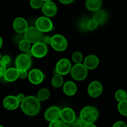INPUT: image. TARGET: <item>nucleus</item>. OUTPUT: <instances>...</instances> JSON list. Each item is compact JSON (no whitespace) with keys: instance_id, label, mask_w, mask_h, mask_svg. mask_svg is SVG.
<instances>
[{"instance_id":"f257e3e1","label":"nucleus","mask_w":127,"mask_h":127,"mask_svg":"<svg viewBox=\"0 0 127 127\" xmlns=\"http://www.w3.org/2000/svg\"><path fill=\"white\" fill-rule=\"evenodd\" d=\"M37 97H26L24 100L21 102V108L22 112L29 116H35L39 113L40 110V102Z\"/></svg>"},{"instance_id":"f03ea898","label":"nucleus","mask_w":127,"mask_h":127,"mask_svg":"<svg viewBox=\"0 0 127 127\" xmlns=\"http://www.w3.org/2000/svg\"><path fill=\"white\" fill-rule=\"evenodd\" d=\"M79 117L85 124H94L99 117V111L94 106L84 107L81 110Z\"/></svg>"},{"instance_id":"7ed1b4c3","label":"nucleus","mask_w":127,"mask_h":127,"mask_svg":"<svg viewBox=\"0 0 127 127\" xmlns=\"http://www.w3.org/2000/svg\"><path fill=\"white\" fill-rule=\"evenodd\" d=\"M24 37L31 43H35L42 41L43 33L36 27H29L24 32Z\"/></svg>"},{"instance_id":"20e7f679","label":"nucleus","mask_w":127,"mask_h":127,"mask_svg":"<svg viewBox=\"0 0 127 127\" xmlns=\"http://www.w3.org/2000/svg\"><path fill=\"white\" fill-rule=\"evenodd\" d=\"M72 78L76 81H81L84 80L88 76V69L82 63L75 64L70 71Z\"/></svg>"},{"instance_id":"39448f33","label":"nucleus","mask_w":127,"mask_h":127,"mask_svg":"<svg viewBox=\"0 0 127 127\" xmlns=\"http://www.w3.org/2000/svg\"><path fill=\"white\" fill-rule=\"evenodd\" d=\"M51 46L57 52H63L68 47V41L64 36L60 34H55L52 37Z\"/></svg>"},{"instance_id":"423d86ee","label":"nucleus","mask_w":127,"mask_h":127,"mask_svg":"<svg viewBox=\"0 0 127 127\" xmlns=\"http://www.w3.org/2000/svg\"><path fill=\"white\" fill-rule=\"evenodd\" d=\"M35 27L43 33L48 32L53 29V24L49 17L47 16H41L36 20Z\"/></svg>"},{"instance_id":"0eeeda50","label":"nucleus","mask_w":127,"mask_h":127,"mask_svg":"<svg viewBox=\"0 0 127 127\" xmlns=\"http://www.w3.org/2000/svg\"><path fill=\"white\" fill-rule=\"evenodd\" d=\"M15 63L16 68L18 71H27L32 65V60L25 53H23L17 56Z\"/></svg>"},{"instance_id":"6e6552de","label":"nucleus","mask_w":127,"mask_h":127,"mask_svg":"<svg viewBox=\"0 0 127 127\" xmlns=\"http://www.w3.org/2000/svg\"><path fill=\"white\" fill-rule=\"evenodd\" d=\"M71 63L66 58H62L57 62L55 69L58 74L62 76L68 74L71 69Z\"/></svg>"},{"instance_id":"1a4fd4ad","label":"nucleus","mask_w":127,"mask_h":127,"mask_svg":"<svg viewBox=\"0 0 127 127\" xmlns=\"http://www.w3.org/2000/svg\"><path fill=\"white\" fill-rule=\"evenodd\" d=\"M33 56L35 58H41L44 57L48 53L47 45H45L42 42L33 43L31 48Z\"/></svg>"},{"instance_id":"9d476101","label":"nucleus","mask_w":127,"mask_h":127,"mask_svg":"<svg viewBox=\"0 0 127 127\" xmlns=\"http://www.w3.org/2000/svg\"><path fill=\"white\" fill-rule=\"evenodd\" d=\"M103 91V86L101 83L97 81L91 82L88 88V94L91 97L95 98L100 96Z\"/></svg>"},{"instance_id":"9b49d317","label":"nucleus","mask_w":127,"mask_h":127,"mask_svg":"<svg viewBox=\"0 0 127 127\" xmlns=\"http://www.w3.org/2000/svg\"><path fill=\"white\" fill-rule=\"evenodd\" d=\"M41 8L43 14L48 17H53L55 16L58 11L57 6L52 1L43 2Z\"/></svg>"},{"instance_id":"f8f14e48","label":"nucleus","mask_w":127,"mask_h":127,"mask_svg":"<svg viewBox=\"0 0 127 127\" xmlns=\"http://www.w3.org/2000/svg\"><path fill=\"white\" fill-rule=\"evenodd\" d=\"M61 109L58 107L52 106L46 110L44 114V117L47 121L53 122L58 120L60 118Z\"/></svg>"},{"instance_id":"ddd939ff","label":"nucleus","mask_w":127,"mask_h":127,"mask_svg":"<svg viewBox=\"0 0 127 127\" xmlns=\"http://www.w3.org/2000/svg\"><path fill=\"white\" fill-rule=\"evenodd\" d=\"M27 77L29 81L35 85L42 83L44 79V74L38 69H33L30 71Z\"/></svg>"},{"instance_id":"4468645a","label":"nucleus","mask_w":127,"mask_h":127,"mask_svg":"<svg viewBox=\"0 0 127 127\" xmlns=\"http://www.w3.org/2000/svg\"><path fill=\"white\" fill-rule=\"evenodd\" d=\"M13 29L17 33H23L28 28V23L24 18L21 17H16L12 24Z\"/></svg>"},{"instance_id":"2eb2a0df","label":"nucleus","mask_w":127,"mask_h":127,"mask_svg":"<svg viewBox=\"0 0 127 127\" xmlns=\"http://www.w3.org/2000/svg\"><path fill=\"white\" fill-rule=\"evenodd\" d=\"M3 106L5 109L9 110H14L17 109L19 106L20 102L17 100L16 96L8 95L3 100Z\"/></svg>"},{"instance_id":"dca6fc26","label":"nucleus","mask_w":127,"mask_h":127,"mask_svg":"<svg viewBox=\"0 0 127 127\" xmlns=\"http://www.w3.org/2000/svg\"><path fill=\"white\" fill-rule=\"evenodd\" d=\"M76 114L74 110L69 107L64 108L61 110L60 118L66 124H69L74 122L76 119Z\"/></svg>"},{"instance_id":"f3484780","label":"nucleus","mask_w":127,"mask_h":127,"mask_svg":"<svg viewBox=\"0 0 127 127\" xmlns=\"http://www.w3.org/2000/svg\"><path fill=\"white\" fill-rule=\"evenodd\" d=\"M99 63V59L96 55H89L86 57L84 60L83 64L89 70H92L97 67Z\"/></svg>"},{"instance_id":"a211bd4d","label":"nucleus","mask_w":127,"mask_h":127,"mask_svg":"<svg viewBox=\"0 0 127 127\" xmlns=\"http://www.w3.org/2000/svg\"><path fill=\"white\" fill-rule=\"evenodd\" d=\"M108 17L109 16L107 11L99 9L97 11H95V13L93 16V19L95 20L99 25H103L107 21Z\"/></svg>"},{"instance_id":"6ab92c4d","label":"nucleus","mask_w":127,"mask_h":127,"mask_svg":"<svg viewBox=\"0 0 127 127\" xmlns=\"http://www.w3.org/2000/svg\"><path fill=\"white\" fill-rule=\"evenodd\" d=\"M63 90L66 95L73 96L76 93L77 86L74 82L71 81H68L63 84Z\"/></svg>"},{"instance_id":"aec40b11","label":"nucleus","mask_w":127,"mask_h":127,"mask_svg":"<svg viewBox=\"0 0 127 127\" xmlns=\"http://www.w3.org/2000/svg\"><path fill=\"white\" fill-rule=\"evenodd\" d=\"M4 78L7 82H14L19 78V71L16 68H10L6 69Z\"/></svg>"},{"instance_id":"412c9836","label":"nucleus","mask_w":127,"mask_h":127,"mask_svg":"<svg viewBox=\"0 0 127 127\" xmlns=\"http://www.w3.org/2000/svg\"><path fill=\"white\" fill-rule=\"evenodd\" d=\"M102 2V0H86V7L89 11L95 12L100 8Z\"/></svg>"},{"instance_id":"4be33fe9","label":"nucleus","mask_w":127,"mask_h":127,"mask_svg":"<svg viewBox=\"0 0 127 127\" xmlns=\"http://www.w3.org/2000/svg\"><path fill=\"white\" fill-rule=\"evenodd\" d=\"M52 86L54 87L55 88H59L63 84V76L61 74H57L53 75V77L52 79Z\"/></svg>"},{"instance_id":"5701e85b","label":"nucleus","mask_w":127,"mask_h":127,"mask_svg":"<svg viewBox=\"0 0 127 127\" xmlns=\"http://www.w3.org/2000/svg\"><path fill=\"white\" fill-rule=\"evenodd\" d=\"M50 95V92L48 89L42 88L38 92L37 97L40 101H45L49 98Z\"/></svg>"},{"instance_id":"b1692460","label":"nucleus","mask_w":127,"mask_h":127,"mask_svg":"<svg viewBox=\"0 0 127 127\" xmlns=\"http://www.w3.org/2000/svg\"><path fill=\"white\" fill-rule=\"evenodd\" d=\"M115 97L117 101H118L119 102L124 101V100L127 99V92L123 90V89H119L115 93Z\"/></svg>"},{"instance_id":"393cba45","label":"nucleus","mask_w":127,"mask_h":127,"mask_svg":"<svg viewBox=\"0 0 127 127\" xmlns=\"http://www.w3.org/2000/svg\"><path fill=\"white\" fill-rule=\"evenodd\" d=\"M117 108L119 113L121 115L127 117V99L119 102Z\"/></svg>"},{"instance_id":"a878e982","label":"nucleus","mask_w":127,"mask_h":127,"mask_svg":"<svg viewBox=\"0 0 127 127\" xmlns=\"http://www.w3.org/2000/svg\"><path fill=\"white\" fill-rule=\"evenodd\" d=\"M19 45V49L21 51V52H25L29 49L31 48V43L29 42L24 39L22 40L19 43H18Z\"/></svg>"},{"instance_id":"bb28decb","label":"nucleus","mask_w":127,"mask_h":127,"mask_svg":"<svg viewBox=\"0 0 127 127\" xmlns=\"http://www.w3.org/2000/svg\"><path fill=\"white\" fill-rule=\"evenodd\" d=\"M72 60L76 64L81 63L83 61V55L80 52H75L72 55Z\"/></svg>"},{"instance_id":"cd10ccee","label":"nucleus","mask_w":127,"mask_h":127,"mask_svg":"<svg viewBox=\"0 0 127 127\" xmlns=\"http://www.w3.org/2000/svg\"><path fill=\"white\" fill-rule=\"evenodd\" d=\"M98 26H99V24L95 20H94L93 19H89V21L87 22V30L89 31H94L97 28Z\"/></svg>"},{"instance_id":"c85d7f7f","label":"nucleus","mask_w":127,"mask_h":127,"mask_svg":"<svg viewBox=\"0 0 127 127\" xmlns=\"http://www.w3.org/2000/svg\"><path fill=\"white\" fill-rule=\"evenodd\" d=\"M44 1L43 0H31L30 5L34 9H38L42 7Z\"/></svg>"},{"instance_id":"c756f323","label":"nucleus","mask_w":127,"mask_h":127,"mask_svg":"<svg viewBox=\"0 0 127 127\" xmlns=\"http://www.w3.org/2000/svg\"><path fill=\"white\" fill-rule=\"evenodd\" d=\"M88 21H89V18L85 17H83V18H82L79 21V23H78V26H79V28L81 31H83V32L88 31L86 28V26L87 22H88Z\"/></svg>"},{"instance_id":"7c9ffc66","label":"nucleus","mask_w":127,"mask_h":127,"mask_svg":"<svg viewBox=\"0 0 127 127\" xmlns=\"http://www.w3.org/2000/svg\"><path fill=\"white\" fill-rule=\"evenodd\" d=\"M49 127H66V124L63 120H60L59 119L55 121L51 122Z\"/></svg>"},{"instance_id":"2f4dec72","label":"nucleus","mask_w":127,"mask_h":127,"mask_svg":"<svg viewBox=\"0 0 127 127\" xmlns=\"http://www.w3.org/2000/svg\"><path fill=\"white\" fill-rule=\"evenodd\" d=\"M73 122L75 124L76 127H83L86 124L79 117H76L75 120H74Z\"/></svg>"},{"instance_id":"473e14b6","label":"nucleus","mask_w":127,"mask_h":127,"mask_svg":"<svg viewBox=\"0 0 127 127\" xmlns=\"http://www.w3.org/2000/svg\"><path fill=\"white\" fill-rule=\"evenodd\" d=\"M51 41H52V37L47 35L43 36V38H42L41 42L44 43L45 45H50Z\"/></svg>"},{"instance_id":"72a5a7b5","label":"nucleus","mask_w":127,"mask_h":127,"mask_svg":"<svg viewBox=\"0 0 127 127\" xmlns=\"http://www.w3.org/2000/svg\"><path fill=\"white\" fill-rule=\"evenodd\" d=\"M6 69H6V64L0 60V78L4 76V74Z\"/></svg>"},{"instance_id":"f704fd0d","label":"nucleus","mask_w":127,"mask_h":127,"mask_svg":"<svg viewBox=\"0 0 127 127\" xmlns=\"http://www.w3.org/2000/svg\"><path fill=\"white\" fill-rule=\"evenodd\" d=\"M1 61L6 65V64H9L11 62V57H10V56L7 55H5L2 56L1 57Z\"/></svg>"},{"instance_id":"c9c22d12","label":"nucleus","mask_w":127,"mask_h":127,"mask_svg":"<svg viewBox=\"0 0 127 127\" xmlns=\"http://www.w3.org/2000/svg\"><path fill=\"white\" fill-rule=\"evenodd\" d=\"M28 76V73L27 71H19V78L21 79H26Z\"/></svg>"},{"instance_id":"e433bc0d","label":"nucleus","mask_w":127,"mask_h":127,"mask_svg":"<svg viewBox=\"0 0 127 127\" xmlns=\"http://www.w3.org/2000/svg\"><path fill=\"white\" fill-rule=\"evenodd\" d=\"M112 127H127V125L124 122L118 121L113 125Z\"/></svg>"},{"instance_id":"4c0bfd02","label":"nucleus","mask_w":127,"mask_h":127,"mask_svg":"<svg viewBox=\"0 0 127 127\" xmlns=\"http://www.w3.org/2000/svg\"><path fill=\"white\" fill-rule=\"evenodd\" d=\"M16 97H17V100L19 101V102L21 103V102H22L24 100V99L26 98V96H25L24 94H22V93H20V94H17Z\"/></svg>"},{"instance_id":"58836bf2","label":"nucleus","mask_w":127,"mask_h":127,"mask_svg":"<svg viewBox=\"0 0 127 127\" xmlns=\"http://www.w3.org/2000/svg\"><path fill=\"white\" fill-rule=\"evenodd\" d=\"M58 1L63 4H69L72 3L74 0H58Z\"/></svg>"},{"instance_id":"ea45409f","label":"nucleus","mask_w":127,"mask_h":127,"mask_svg":"<svg viewBox=\"0 0 127 127\" xmlns=\"http://www.w3.org/2000/svg\"><path fill=\"white\" fill-rule=\"evenodd\" d=\"M25 54H26L27 56H28L29 57H30V58L33 57V54H32V50H31V48H30V49H29L28 50L25 52Z\"/></svg>"},{"instance_id":"a19ab883","label":"nucleus","mask_w":127,"mask_h":127,"mask_svg":"<svg viewBox=\"0 0 127 127\" xmlns=\"http://www.w3.org/2000/svg\"><path fill=\"white\" fill-rule=\"evenodd\" d=\"M83 127H97L94 124H86Z\"/></svg>"},{"instance_id":"79ce46f5","label":"nucleus","mask_w":127,"mask_h":127,"mask_svg":"<svg viewBox=\"0 0 127 127\" xmlns=\"http://www.w3.org/2000/svg\"><path fill=\"white\" fill-rule=\"evenodd\" d=\"M66 127H76L75 124H74V122L69 123V124H66Z\"/></svg>"},{"instance_id":"37998d69","label":"nucleus","mask_w":127,"mask_h":127,"mask_svg":"<svg viewBox=\"0 0 127 127\" xmlns=\"http://www.w3.org/2000/svg\"><path fill=\"white\" fill-rule=\"evenodd\" d=\"M2 45V39L1 37V36H0V48H1Z\"/></svg>"},{"instance_id":"c03bdc74","label":"nucleus","mask_w":127,"mask_h":127,"mask_svg":"<svg viewBox=\"0 0 127 127\" xmlns=\"http://www.w3.org/2000/svg\"><path fill=\"white\" fill-rule=\"evenodd\" d=\"M43 1H44V2H47V1H52V0H43Z\"/></svg>"},{"instance_id":"a18cd8bd","label":"nucleus","mask_w":127,"mask_h":127,"mask_svg":"<svg viewBox=\"0 0 127 127\" xmlns=\"http://www.w3.org/2000/svg\"><path fill=\"white\" fill-rule=\"evenodd\" d=\"M1 53H0V60H1Z\"/></svg>"},{"instance_id":"49530a36","label":"nucleus","mask_w":127,"mask_h":127,"mask_svg":"<svg viewBox=\"0 0 127 127\" xmlns=\"http://www.w3.org/2000/svg\"><path fill=\"white\" fill-rule=\"evenodd\" d=\"M0 127H4L2 126V125H0Z\"/></svg>"}]
</instances>
